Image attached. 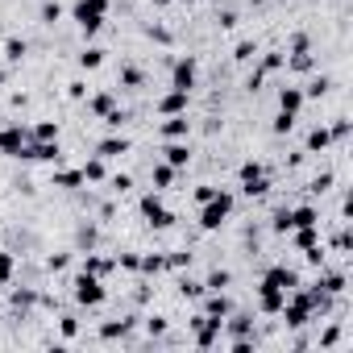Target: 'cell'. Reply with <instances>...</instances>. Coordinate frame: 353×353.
<instances>
[{"instance_id": "f546056e", "label": "cell", "mask_w": 353, "mask_h": 353, "mask_svg": "<svg viewBox=\"0 0 353 353\" xmlns=\"http://www.w3.org/2000/svg\"><path fill=\"white\" fill-rule=\"evenodd\" d=\"M13 279V254H0V283Z\"/></svg>"}, {"instance_id": "d590c367", "label": "cell", "mask_w": 353, "mask_h": 353, "mask_svg": "<svg viewBox=\"0 0 353 353\" xmlns=\"http://www.w3.org/2000/svg\"><path fill=\"white\" fill-rule=\"evenodd\" d=\"M125 332H129L125 320H121V324H104V336H108V341H112V336H125Z\"/></svg>"}, {"instance_id": "8fae6325", "label": "cell", "mask_w": 353, "mask_h": 353, "mask_svg": "<svg viewBox=\"0 0 353 353\" xmlns=\"http://www.w3.org/2000/svg\"><path fill=\"white\" fill-rule=\"evenodd\" d=\"M188 96L192 92H179V88H170L162 100H158V112L162 117H174V112H188Z\"/></svg>"}, {"instance_id": "5bb4252c", "label": "cell", "mask_w": 353, "mask_h": 353, "mask_svg": "<svg viewBox=\"0 0 353 353\" xmlns=\"http://www.w3.org/2000/svg\"><path fill=\"white\" fill-rule=\"evenodd\" d=\"M291 237H295V245L307 254L312 245H320V225H303V229H291Z\"/></svg>"}, {"instance_id": "277c9868", "label": "cell", "mask_w": 353, "mask_h": 353, "mask_svg": "<svg viewBox=\"0 0 353 353\" xmlns=\"http://www.w3.org/2000/svg\"><path fill=\"white\" fill-rule=\"evenodd\" d=\"M75 303H79V307H100V303H104V287H100V274L83 270V274L75 279Z\"/></svg>"}, {"instance_id": "83f0119b", "label": "cell", "mask_w": 353, "mask_h": 353, "mask_svg": "<svg viewBox=\"0 0 353 353\" xmlns=\"http://www.w3.org/2000/svg\"><path fill=\"white\" fill-rule=\"evenodd\" d=\"M229 287V270H212L208 274V291H225Z\"/></svg>"}, {"instance_id": "f1b7e54d", "label": "cell", "mask_w": 353, "mask_h": 353, "mask_svg": "<svg viewBox=\"0 0 353 353\" xmlns=\"http://www.w3.org/2000/svg\"><path fill=\"white\" fill-rule=\"evenodd\" d=\"M254 179H262V166L258 162H241V183H254Z\"/></svg>"}, {"instance_id": "484cf974", "label": "cell", "mask_w": 353, "mask_h": 353, "mask_svg": "<svg viewBox=\"0 0 353 353\" xmlns=\"http://www.w3.org/2000/svg\"><path fill=\"white\" fill-rule=\"evenodd\" d=\"M5 54H9V63H21V59H26V42H21V38H9V42H5Z\"/></svg>"}, {"instance_id": "3957f363", "label": "cell", "mask_w": 353, "mask_h": 353, "mask_svg": "<svg viewBox=\"0 0 353 353\" xmlns=\"http://www.w3.org/2000/svg\"><path fill=\"white\" fill-rule=\"evenodd\" d=\"M229 216H233V196L229 192H216L208 204H200V229H208V233L221 229Z\"/></svg>"}, {"instance_id": "4316f807", "label": "cell", "mask_w": 353, "mask_h": 353, "mask_svg": "<svg viewBox=\"0 0 353 353\" xmlns=\"http://www.w3.org/2000/svg\"><path fill=\"white\" fill-rule=\"evenodd\" d=\"M59 17H63V5H59V0H46V5H42V21H46V26H54Z\"/></svg>"}, {"instance_id": "603a6c76", "label": "cell", "mask_w": 353, "mask_h": 353, "mask_svg": "<svg viewBox=\"0 0 353 353\" xmlns=\"http://www.w3.org/2000/svg\"><path fill=\"white\" fill-rule=\"evenodd\" d=\"M100 63H104V50H96V46H92V50H83V54H79V67H83V71H96V67H100Z\"/></svg>"}, {"instance_id": "4fadbf2b", "label": "cell", "mask_w": 353, "mask_h": 353, "mask_svg": "<svg viewBox=\"0 0 353 353\" xmlns=\"http://www.w3.org/2000/svg\"><path fill=\"white\" fill-rule=\"evenodd\" d=\"M188 112H174V117H166V125H162V137L166 141H179V137H188Z\"/></svg>"}, {"instance_id": "e0dca14e", "label": "cell", "mask_w": 353, "mask_h": 353, "mask_svg": "<svg viewBox=\"0 0 353 353\" xmlns=\"http://www.w3.org/2000/svg\"><path fill=\"white\" fill-rule=\"evenodd\" d=\"M125 150H129V141H125V137H104V141H100V150H96V158H104V162H108V158H121Z\"/></svg>"}, {"instance_id": "ba28073f", "label": "cell", "mask_w": 353, "mask_h": 353, "mask_svg": "<svg viewBox=\"0 0 353 353\" xmlns=\"http://www.w3.org/2000/svg\"><path fill=\"white\" fill-rule=\"evenodd\" d=\"M26 141H30V133H26L21 125H9V129H0V154H5V158H21Z\"/></svg>"}, {"instance_id": "7c38bea8", "label": "cell", "mask_w": 353, "mask_h": 353, "mask_svg": "<svg viewBox=\"0 0 353 353\" xmlns=\"http://www.w3.org/2000/svg\"><path fill=\"white\" fill-rule=\"evenodd\" d=\"M162 154H166V162H170L174 170H183V166L192 162V150H188V141H183V137H179V141H166V150H162Z\"/></svg>"}, {"instance_id": "6da1fadb", "label": "cell", "mask_w": 353, "mask_h": 353, "mask_svg": "<svg viewBox=\"0 0 353 353\" xmlns=\"http://www.w3.org/2000/svg\"><path fill=\"white\" fill-rule=\"evenodd\" d=\"M108 5H112V0H75V5H71V21L92 38V34H100V26L108 17Z\"/></svg>"}, {"instance_id": "f35d334b", "label": "cell", "mask_w": 353, "mask_h": 353, "mask_svg": "<svg viewBox=\"0 0 353 353\" xmlns=\"http://www.w3.org/2000/svg\"><path fill=\"white\" fill-rule=\"evenodd\" d=\"M112 188H117V192H129V188H133V183H129V174H117V179H112Z\"/></svg>"}, {"instance_id": "ffe728a7", "label": "cell", "mask_w": 353, "mask_h": 353, "mask_svg": "<svg viewBox=\"0 0 353 353\" xmlns=\"http://www.w3.org/2000/svg\"><path fill=\"white\" fill-rule=\"evenodd\" d=\"M170 183H174V166H170V162H162V166H154V188H158V192H166Z\"/></svg>"}, {"instance_id": "d6a6232c", "label": "cell", "mask_w": 353, "mask_h": 353, "mask_svg": "<svg viewBox=\"0 0 353 353\" xmlns=\"http://www.w3.org/2000/svg\"><path fill=\"white\" fill-rule=\"evenodd\" d=\"M121 83H129V88H137V83H141V71H133V67H125V71H121Z\"/></svg>"}, {"instance_id": "ab89813d", "label": "cell", "mask_w": 353, "mask_h": 353, "mask_svg": "<svg viewBox=\"0 0 353 353\" xmlns=\"http://www.w3.org/2000/svg\"><path fill=\"white\" fill-rule=\"evenodd\" d=\"M5 79H9V71H5V67H0V88H5Z\"/></svg>"}, {"instance_id": "9c48e42d", "label": "cell", "mask_w": 353, "mask_h": 353, "mask_svg": "<svg viewBox=\"0 0 353 353\" xmlns=\"http://www.w3.org/2000/svg\"><path fill=\"white\" fill-rule=\"evenodd\" d=\"M141 216H145V221H150L154 229H166V225L174 221V216L166 212V204H162V200H158L154 192H150V196H141Z\"/></svg>"}, {"instance_id": "e575fe53", "label": "cell", "mask_w": 353, "mask_h": 353, "mask_svg": "<svg viewBox=\"0 0 353 353\" xmlns=\"http://www.w3.org/2000/svg\"><path fill=\"white\" fill-rule=\"evenodd\" d=\"M179 291H183V295H204V287H200L196 279H183V283H179Z\"/></svg>"}, {"instance_id": "7402d4cb", "label": "cell", "mask_w": 353, "mask_h": 353, "mask_svg": "<svg viewBox=\"0 0 353 353\" xmlns=\"http://www.w3.org/2000/svg\"><path fill=\"white\" fill-rule=\"evenodd\" d=\"M316 287H320V291H328V295H341V291H345V274H324Z\"/></svg>"}, {"instance_id": "d6986e66", "label": "cell", "mask_w": 353, "mask_h": 353, "mask_svg": "<svg viewBox=\"0 0 353 353\" xmlns=\"http://www.w3.org/2000/svg\"><path fill=\"white\" fill-rule=\"evenodd\" d=\"M328 145H332V129H324V125H320V129H312V133H307V150H328Z\"/></svg>"}, {"instance_id": "74e56055", "label": "cell", "mask_w": 353, "mask_h": 353, "mask_svg": "<svg viewBox=\"0 0 353 353\" xmlns=\"http://www.w3.org/2000/svg\"><path fill=\"white\" fill-rule=\"evenodd\" d=\"M137 266H141V270H162L166 262H162V258H145V262H137Z\"/></svg>"}, {"instance_id": "1f68e13d", "label": "cell", "mask_w": 353, "mask_h": 353, "mask_svg": "<svg viewBox=\"0 0 353 353\" xmlns=\"http://www.w3.org/2000/svg\"><path fill=\"white\" fill-rule=\"evenodd\" d=\"M229 328H233L237 336H245V332H250V316H233V320H229Z\"/></svg>"}, {"instance_id": "cb8c5ba5", "label": "cell", "mask_w": 353, "mask_h": 353, "mask_svg": "<svg viewBox=\"0 0 353 353\" xmlns=\"http://www.w3.org/2000/svg\"><path fill=\"white\" fill-rule=\"evenodd\" d=\"M30 137H38V141H59V125H54V121H42Z\"/></svg>"}, {"instance_id": "60d3db41", "label": "cell", "mask_w": 353, "mask_h": 353, "mask_svg": "<svg viewBox=\"0 0 353 353\" xmlns=\"http://www.w3.org/2000/svg\"><path fill=\"white\" fill-rule=\"evenodd\" d=\"M154 5H174V0H154Z\"/></svg>"}, {"instance_id": "8992f818", "label": "cell", "mask_w": 353, "mask_h": 353, "mask_svg": "<svg viewBox=\"0 0 353 353\" xmlns=\"http://www.w3.org/2000/svg\"><path fill=\"white\" fill-rule=\"evenodd\" d=\"M21 158H26V162H59L63 150H59V141H38V137H30L26 150H21Z\"/></svg>"}, {"instance_id": "9a60e30c", "label": "cell", "mask_w": 353, "mask_h": 353, "mask_svg": "<svg viewBox=\"0 0 353 353\" xmlns=\"http://www.w3.org/2000/svg\"><path fill=\"white\" fill-rule=\"evenodd\" d=\"M266 279H270L274 287H283V291H295V287H299L295 270H287V266H270V270H266Z\"/></svg>"}, {"instance_id": "30bf717a", "label": "cell", "mask_w": 353, "mask_h": 353, "mask_svg": "<svg viewBox=\"0 0 353 353\" xmlns=\"http://www.w3.org/2000/svg\"><path fill=\"white\" fill-rule=\"evenodd\" d=\"M170 88H179V92H192L196 88V59H179V63H174Z\"/></svg>"}, {"instance_id": "52a82bcc", "label": "cell", "mask_w": 353, "mask_h": 353, "mask_svg": "<svg viewBox=\"0 0 353 353\" xmlns=\"http://www.w3.org/2000/svg\"><path fill=\"white\" fill-rule=\"evenodd\" d=\"M287 295H291V291H283V287H274L270 279H262V287H258V307H262L266 316H279V307L287 303Z\"/></svg>"}, {"instance_id": "44dd1931", "label": "cell", "mask_w": 353, "mask_h": 353, "mask_svg": "<svg viewBox=\"0 0 353 353\" xmlns=\"http://www.w3.org/2000/svg\"><path fill=\"white\" fill-rule=\"evenodd\" d=\"M83 183V170H59L54 174V188H79Z\"/></svg>"}, {"instance_id": "2e32d148", "label": "cell", "mask_w": 353, "mask_h": 353, "mask_svg": "<svg viewBox=\"0 0 353 353\" xmlns=\"http://www.w3.org/2000/svg\"><path fill=\"white\" fill-rule=\"evenodd\" d=\"M88 108H92V112H96V117L104 121V117H108V112L117 108V96H112V92H96V96L88 100Z\"/></svg>"}, {"instance_id": "7a4b0ae2", "label": "cell", "mask_w": 353, "mask_h": 353, "mask_svg": "<svg viewBox=\"0 0 353 353\" xmlns=\"http://www.w3.org/2000/svg\"><path fill=\"white\" fill-rule=\"evenodd\" d=\"M303 88H283L279 92V117H274V133H287L291 125H295V117H299V108H303Z\"/></svg>"}, {"instance_id": "ac0fdd59", "label": "cell", "mask_w": 353, "mask_h": 353, "mask_svg": "<svg viewBox=\"0 0 353 353\" xmlns=\"http://www.w3.org/2000/svg\"><path fill=\"white\" fill-rule=\"evenodd\" d=\"M204 316H212V320H225V316H233V303H229L221 291H212V295H208V312H204Z\"/></svg>"}, {"instance_id": "4dcf8cb0", "label": "cell", "mask_w": 353, "mask_h": 353, "mask_svg": "<svg viewBox=\"0 0 353 353\" xmlns=\"http://www.w3.org/2000/svg\"><path fill=\"white\" fill-rule=\"evenodd\" d=\"M241 188H245V196H262L270 183H266V174H262V179H254V183H241Z\"/></svg>"}, {"instance_id": "8d00e7d4", "label": "cell", "mask_w": 353, "mask_h": 353, "mask_svg": "<svg viewBox=\"0 0 353 353\" xmlns=\"http://www.w3.org/2000/svg\"><path fill=\"white\" fill-rule=\"evenodd\" d=\"M216 192H221V188H200V192H196V200H200V204H208V200H212Z\"/></svg>"}, {"instance_id": "5b68a950", "label": "cell", "mask_w": 353, "mask_h": 353, "mask_svg": "<svg viewBox=\"0 0 353 353\" xmlns=\"http://www.w3.org/2000/svg\"><path fill=\"white\" fill-rule=\"evenodd\" d=\"M279 312L287 316V324H291V328H303V324L312 320V307H307V299H303V291H299V287H295V295H287V303H283Z\"/></svg>"}, {"instance_id": "d4e9b609", "label": "cell", "mask_w": 353, "mask_h": 353, "mask_svg": "<svg viewBox=\"0 0 353 353\" xmlns=\"http://www.w3.org/2000/svg\"><path fill=\"white\" fill-rule=\"evenodd\" d=\"M83 179H88V183H100V179H104V158H92V162L83 166Z\"/></svg>"}, {"instance_id": "836d02e7", "label": "cell", "mask_w": 353, "mask_h": 353, "mask_svg": "<svg viewBox=\"0 0 353 353\" xmlns=\"http://www.w3.org/2000/svg\"><path fill=\"white\" fill-rule=\"evenodd\" d=\"M324 92H328V79H312V83H307V92H303V96H324Z\"/></svg>"}]
</instances>
